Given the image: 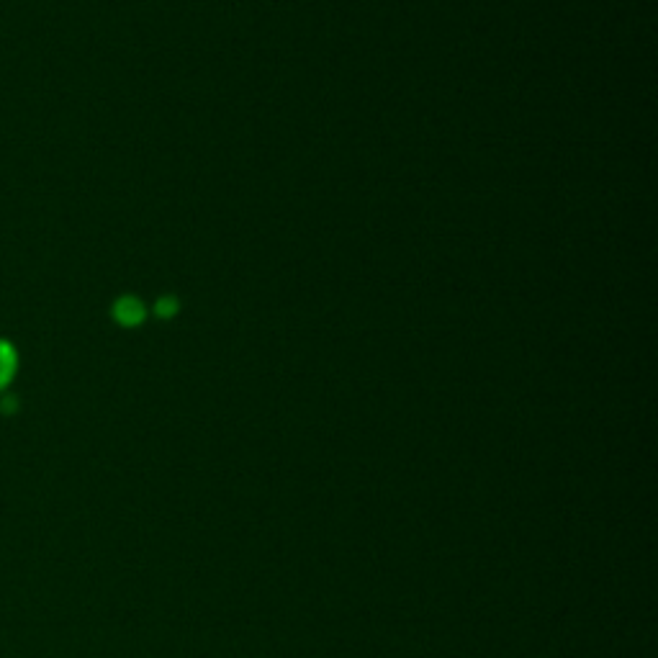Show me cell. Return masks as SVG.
Segmentation results:
<instances>
[{"mask_svg": "<svg viewBox=\"0 0 658 658\" xmlns=\"http://www.w3.org/2000/svg\"><path fill=\"white\" fill-rule=\"evenodd\" d=\"M111 314H114V319L121 327H139L147 319V309H144V304L137 296H121L114 304V309H111Z\"/></svg>", "mask_w": 658, "mask_h": 658, "instance_id": "1", "label": "cell"}, {"mask_svg": "<svg viewBox=\"0 0 658 658\" xmlns=\"http://www.w3.org/2000/svg\"><path fill=\"white\" fill-rule=\"evenodd\" d=\"M16 368H18L16 347H13L11 342L0 340V389H6L8 383L13 381V376H16Z\"/></svg>", "mask_w": 658, "mask_h": 658, "instance_id": "2", "label": "cell"}, {"mask_svg": "<svg viewBox=\"0 0 658 658\" xmlns=\"http://www.w3.org/2000/svg\"><path fill=\"white\" fill-rule=\"evenodd\" d=\"M155 314L160 319H173L178 314V299L175 296H162L155 304Z\"/></svg>", "mask_w": 658, "mask_h": 658, "instance_id": "3", "label": "cell"}, {"mask_svg": "<svg viewBox=\"0 0 658 658\" xmlns=\"http://www.w3.org/2000/svg\"><path fill=\"white\" fill-rule=\"evenodd\" d=\"M0 409H3V412H13V409H16V399H13V396H11V399H3V404H0Z\"/></svg>", "mask_w": 658, "mask_h": 658, "instance_id": "4", "label": "cell"}]
</instances>
